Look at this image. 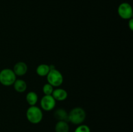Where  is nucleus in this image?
I'll return each mask as SVG.
<instances>
[{
    "label": "nucleus",
    "mask_w": 133,
    "mask_h": 132,
    "mask_svg": "<svg viewBox=\"0 0 133 132\" xmlns=\"http://www.w3.org/2000/svg\"><path fill=\"white\" fill-rule=\"evenodd\" d=\"M86 116L85 111L82 107H75L68 113V121L75 125H80L84 121Z\"/></svg>",
    "instance_id": "obj_1"
},
{
    "label": "nucleus",
    "mask_w": 133,
    "mask_h": 132,
    "mask_svg": "<svg viewBox=\"0 0 133 132\" xmlns=\"http://www.w3.org/2000/svg\"><path fill=\"white\" fill-rule=\"evenodd\" d=\"M26 117L29 122L34 124L40 123L43 118V113L40 107L32 106L29 107L26 112Z\"/></svg>",
    "instance_id": "obj_2"
},
{
    "label": "nucleus",
    "mask_w": 133,
    "mask_h": 132,
    "mask_svg": "<svg viewBox=\"0 0 133 132\" xmlns=\"http://www.w3.org/2000/svg\"><path fill=\"white\" fill-rule=\"evenodd\" d=\"M16 80V75L10 69H3L0 71V83L5 86L13 85Z\"/></svg>",
    "instance_id": "obj_3"
},
{
    "label": "nucleus",
    "mask_w": 133,
    "mask_h": 132,
    "mask_svg": "<svg viewBox=\"0 0 133 132\" xmlns=\"http://www.w3.org/2000/svg\"><path fill=\"white\" fill-rule=\"evenodd\" d=\"M47 80L53 87H59L63 82V76L59 71L53 69L50 70L47 75Z\"/></svg>",
    "instance_id": "obj_4"
},
{
    "label": "nucleus",
    "mask_w": 133,
    "mask_h": 132,
    "mask_svg": "<svg viewBox=\"0 0 133 132\" xmlns=\"http://www.w3.org/2000/svg\"><path fill=\"white\" fill-rule=\"evenodd\" d=\"M118 13L120 18L123 19H130L132 18L133 12L131 5L128 3H122L118 8Z\"/></svg>",
    "instance_id": "obj_5"
},
{
    "label": "nucleus",
    "mask_w": 133,
    "mask_h": 132,
    "mask_svg": "<svg viewBox=\"0 0 133 132\" xmlns=\"http://www.w3.org/2000/svg\"><path fill=\"white\" fill-rule=\"evenodd\" d=\"M40 105L43 109L49 111L55 108L56 100L52 95H44L40 100Z\"/></svg>",
    "instance_id": "obj_6"
},
{
    "label": "nucleus",
    "mask_w": 133,
    "mask_h": 132,
    "mask_svg": "<svg viewBox=\"0 0 133 132\" xmlns=\"http://www.w3.org/2000/svg\"><path fill=\"white\" fill-rule=\"evenodd\" d=\"M28 67L27 64L23 62H17L14 66L13 71L16 76H23L27 72Z\"/></svg>",
    "instance_id": "obj_7"
},
{
    "label": "nucleus",
    "mask_w": 133,
    "mask_h": 132,
    "mask_svg": "<svg viewBox=\"0 0 133 132\" xmlns=\"http://www.w3.org/2000/svg\"><path fill=\"white\" fill-rule=\"evenodd\" d=\"M51 95L55 100L63 101L67 98L68 93L65 89L62 88H57L53 90Z\"/></svg>",
    "instance_id": "obj_8"
},
{
    "label": "nucleus",
    "mask_w": 133,
    "mask_h": 132,
    "mask_svg": "<svg viewBox=\"0 0 133 132\" xmlns=\"http://www.w3.org/2000/svg\"><path fill=\"white\" fill-rule=\"evenodd\" d=\"M54 116L58 121H68V113L64 109H57L55 111Z\"/></svg>",
    "instance_id": "obj_9"
},
{
    "label": "nucleus",
    "mask_w": 133,
    "mask_h": 132,
    "mask_svg": "<svg viewBox=\"0 0 133 132\" xmlns=\"http://www.w3.org/2000/svg\"><path fill=\"white\" fill-rule=\"evenodd\" d=\"M14 85V88L18 93H23L27 89V84L25 81H24L22 79H18L16 80Z\"/></svg>",
    "instance_id": "obj_10"
},
{
    "label": "nucleus",
    "mask_w": 133,
    "mask_h": 132,
    "mask_svg": "<svg viewBox=\"0 0 133 132\" xmlns=\"http://www.w3.org/2000/svg\"><path fill=\"white\" fill-rule=\"evenodd\" d=\"M55 132H69L70 131V126L66 121H58L55 127Z\"/></svg>",
    "instance_id": "obj_11"
},
{
    "label": "nucleus",
    "mask_w": 133,
    "mask_h": 132,
    "mask_svg": "<svg viewBox=\"0 0 133 132\" xmlns=\"http://www.w3.org/2000/svg\"><path fill=\"white\" fill-rule=\"evenodd\" d=\"M38 97L37 94L34 91H30L26 95V101L28 103L29 105L31 106H35L37 103Z\"/></svg>",
    "instance_id": "obj_12"
},
{
    "label": "nucleus",
    "mask_w": 133,
    "mask_h": 132,
    "mask_svg": "<svg viewBox=\"0 0 133 132\" xmlns=\"http://www.w3.org/2000/svg\"><path fill=\"white\" fill-rule=\"evenodd\" d=\"M49 71H50L49 65L45 64V63L39 65L36 68V73L40 76H47L48 74L49 73Z\"/></svg>",
    "instance_id": "obj_13"
},
{
    "label": "nucleus",
    "mask_w": 133,
    "mask_h": 132,
    "mask_svg": "<svg viewBox=\"0 0 133 132\" xmlns=\"http://www.w3.org/2000/svg\"><path fill=\"white\" fill-rule=\"evenodd\" d=\"M53 90H54L53 87L52 86L51 84H49V83L45 84V85L43 86L42 88V91L44 95H51Z\"/></svg>",
    "instance_id": "obj_14"
},
{
    "label": "nucleus",
    "mask_w": 133,
    "mask_h": 132,
    "mask_svg": "<svg viewBox=\"0 0 133 132\" xmlns=\"http://www.w3.org/2000/svg\"><path fill=\"white\" fill-rule=\"evenodd\" d=\"M74 132H90V129L87 125L80 124L77 127Z\"/></svg>",
    "instance_id": "obj_15"
},
{
    "label": "nucleus",
    "mask_w": 133,
    "mask_h": 132,
    "mask_svg": "<svg viewBox=\"0 0 133 132\" xmlns=\"http://www.w3.org/2000/svg\"><path fill=\"white\" fill-rule=\"evenodd\" d=\"M129 27L130 30L132 31L133 29V19H129Z\"/></svg>",
    "instance_id": "obj_16"
}]
</instances>
